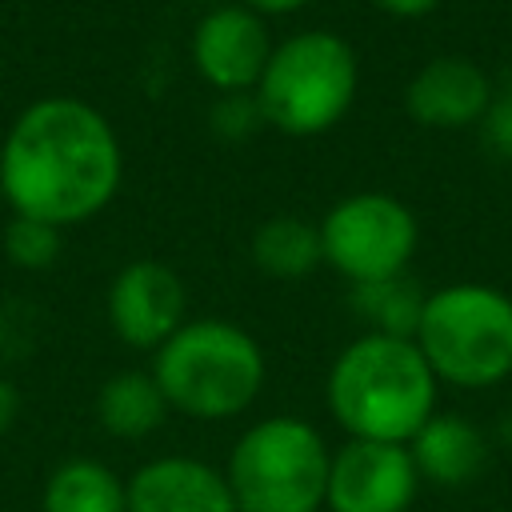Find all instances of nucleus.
<instances>
[{
    "instance_id": "obj_1",
    "label": "nucleus",
    "mask_w": 512,
    "mask_h": 512,
    "mask_svg": "<svg viewBox=\"0 0 512 512\" xmlns=\"http://www.w3.org/2000/svg\"><path fill=\"white\" fill-rule=\"evenodd\" d=\"M120 176V136L80 96L32 100L0 144V196L12 216H36L56 228L104 212L120 192Z\"/></svg>"
},
{
    "instance_id": "obj_2",
    "label": "nucleus",
    "mask_w": 512,
    "mask_h": 512,
    "mask_svg": "<svg viewBox=\"0 0 512 512\" xmlns=\"http://www.w3.org/2000/svg\"><path fill=\"white\" fill-rule=\"evenodd\" d=\"M328 408L352 440L408 444L436 412L440 380L408 336L364 332L328 368Z\"/></svg>"
},
{
    "instance_id": "obj_3",
    "label": "nucleus",
    "mask_w": 512,
    "mask_h": 512,
    "mask_svg": "<svg viewBox=\"0 0 512 512\" xmlns=\"http://www.w3.org/2000/svg\"><path fill=\"white\" fill-rule=\"evenodd\" d=\"M172 412L192 420H232L248 412L264 388V352L256 336L232 320H184L148 368Z\"/></svg>"
},
{
    "instance_id": "obj_4",
    "label": "nucleus",
    "mask_w": 512,
    "mask_h": 512,
    "mask_svg": "<svg viewBox=\"0 0 512 512\" xmlns=\"http://www.w3.org/2000/svg\"><path fill=\"white\" fill-rule=\"evenodd\" d=\"M356 84L360 64L352 44L328 28H304L272 44V56L252 96L264 124H272L276 132L320 136L348 116Z\"/></svg>"
},
{
    "instance_id": "obj_5",
    "label": "nucleus",
    "mask_w": 512,
    "mask_h": 512,
    "mask_svg": "<svg viewBox=\"0 0 512 512\" xmlns=\"http://www.w3.org/2000/svg\"><path fill=\"white\" fill-rule=\"evenodd\" d=\"M412 340L440 384L492 388L512 376V296L492 284L436 288Z\"/></svg>"
},
{
    "instance_id": "obj_6",
    "label": "nucleus",
    "mask_w": 512,
    "mask_h": 512,
    "mask_svg": "<svg viewBox=\"0 0 512 512\" xmlns=\"http://www.w3.org/2000/svg\"><path fill=\"white\" fill-rule=\"evenodd\" d=\"M332 452L300 416H264L240 432L224 464L240 512H320Z\"/></svg>"
},
{
    "instance_id": "obj_7",
    "label": "nucleus",
    "mask_w": 512,
    "mask_h": 512,
    "mask_svg": "<svg viewBox=\"0 0 512 512\" xmlns=\"http://www.w3.org/2000/svg\"><path fill=\"white\" fill-rule=\"evenodd\" d=\"M324 264L348 284H372L408 272L420 244L412 208L388 192H352L336 200L320 220Z\"/></svg>"
},
{
    "instance_id": "obj_8",
    "label": "nucleus",
    "mask_w": 512,
    "mask_h": 512,
    "mask_svg": "<svg viewBox=\"0 0 512 512\" xmlns=\"http://www.w3.org/2000/svg\"><path fill=\"white\" fill-rule=\"evenodd\" d=\"M272 56V36L260 12L236 4L208 8L192 28V68L220 96L256 92L264 64Z\"/></svg>"
},
{
    "instance_id": "obj_9",
    "label": "nucleus",
    "mask_w": 512,
    "mask_h": 512,
    "mask_svg": "<svg viewBox=\"0 0 512 512\" xmlns=\"http://www.w3.org/2000/svg\"><path fill=\"white\" fill-rule=\"evenodd\" d=\"M420 488V472L408 444L348 440L332 452L328 468V512H408Z\"/></svg>"
},
{
    "instance_id": "obj_10",
    "label": "nucleus",
    "mask_w": 512,
    "mask_h": 512,
    "mask_svg": "<svg viewBox=\"0 0 512 512\" xmlns=\"http://www.w3.org/2000/svg\"><path fill=\"white\" fill-rule=\"evenodd\" d=\"M188 288L164 260H132L108 284V324L120 344L156 352L188 316Z\"/></svg>"
},
{
    "instance_id": "obj_11",
    "label": "nucleus",
    "mask_w": 512,
    "mask_h": 512,
    "mask_svg": "<svg viewBox=\"0 0 512 512\" xmlns=\"http://www.w3.org/2000/svg\"><path fill=\"white\" fill-rule=\"evenodd\" d=\"M128 512H240L224 468L200 456H156L128 480Z\"/></svg>"
},
{
    "instance_id": "obj_12",
    "label": "nucleus",
    "mask_w": 512,
    "mask_h": 512,
    "mask_svg": "<svg viewBox=\"0 0 512 512\" xmlns=\"http://www.w3.org/2000/svg\"><path fill=\"white\" fill-rule=\"evenodd\" d=\"M492 104V80L464 56H436L404 88V112L424 128H468L480 124Z\"/></svg>"
},
{
    "instance_id": "obj_13",
    "label": "nucleus",
    "mask_w": 512,
    "mask_h": 512,
    "mask_svg": "<svg viewBox=\"0 0 512 512\" xmlns=\"http://www.w3.org/2000/svg\"><path fill=\"white\" fill-rule=\"evenodd\" d=\"M408 456L420 472V480L456 488L468 484L472 476H480L484 460H488V440L484 432L452 412H432L424 420V428L408 440Z\"/></svg>"
},
{
    "instance_id": "obj_14",
    "label": "nucleus",
    "mask_w": 512,
    "mask_h": 512,
    "mask_svg": "<svg viewBox=\"0 0 512 512\" xmlns=\"http://www.w3.org/2000/svg\"><path fill=\"white\" fill-rule=\"evenodd\" d=\"M168 400L156 384L152 372L144 368H124L116 376H108L96 392V420L108 436L116 440H144L152 436L164 416H168Z\"/></svg>"
},
{
    "instance_id": "obj_15",
    "label": "nucleus",
    "mask_w": 512,
    "mask_h": 512,
    "mask_svg": "<svg viewBox=\"0 0 512 512\" xmlns=\"http://www.w3.org/2000/svg\"><path fill=\"white\" fill-rule=\"evenodd\" d=\"M252 264L268 280H304L324 264V244H320V224L304 216H268L252 232Z\"/></svg>"
},
{
    "instance_id": "obj_16",
    "label": "nucleus",
    "mask_w": 512,
    "mask_h": 512,
    "mask_svg": "<svg viewBox=\"0 0 512 512\" xmlns=\"http://www.w3.org/2000/svg\"><path fill=\"white\" fill-rule=\"evenodd\" d=\"M44 512H128V484L92 456L60 460L44 484Z\"/></svg>"
},
{
    "instance_id": "obj_17",
    "label": "nucleus",
    "mask_w": 512,
    "mask_h": 512,
    "mask_svg": "<svg viewBox=\"0 0 512 512\" xmlns=\"http://www.w3.org/2000/svg\"><path fill=\"white\" fill-rule=\"evenodd\" d=\"M424 296L416 280H408V272L388 276V280H372V284H352V308L356 316L368 324V332L380 336H416L420 312H424Z\"/></svg>"
},
{
    "instance_id": "obj_18",
    "label": "nucleus",
    "mask_w": 512,
    "mask_h": 512,
    "mask_svg": "<svg viewBox=\"0 0 512 512\" xmlns=\"http://www.w3.org/2000/svg\"><path fill=\"white\" fill-rule=\"evenodd\" d=\"M64 252V228L36 220V216H12L4 228V256L24 272H48Z\"/></svg>"
},
{
    "instance_id": "obj_19",
    "label": "nucleus",
    "mask_w": 512,
    "mask_h": 512,
    "mask_svg": "<svg viewBox=\"0 0 512 512\" xmlns=\"http://www.w3.org/2000/svg\"><path fill=\"white\" fill-rule=\"evenodd\" d=\"M216 132L224 136V140H244L256 124H264V116H260V104H256V96L252 92H240V96H220V104H216Z\"/></svg>"
},
{
    "instance_id": "obj_20",
    "label": "nucleus",
    "mask_w": 512,
    "mask_h": 512,
    "mask_svg": "<svg viewBox=\"0 0 512 512\" xmlns=\"http://www.w3.org/2000/svg\"><path fill=\"white\" fill-rule=\"evenodd\" d=\"M484 136H488V144L496 148V152H504V156H512V92H504V96H492V104H488V112H484Z\"/></svg>"
},
{
    "instance_id": "obj_21",
    "label": "nucleus",
    "mask_w": 512,
    "mask_h": 512,
    "mask_svg": "<svg viewBox=\"0 0 512 512\" xmlns=\"http://www.w3.org/2000/svg\"><path fill=\"white\" fill-rule=\"evenodd\" d=\"M384 16H396V20H420V16H428L440 0H372Z\"/></svg>"
},
{
    "instance_id": "obj_22",
    "label": "nucleus",
    "mask_w": 512,
    "mask_h": 512,
    "mask_svg": "<svg viewBox=\"0 0 512 512\" xmlns=\"http://www.w3.org/2000/svg\"><path fill=\"white\" fill-rule=\"evenodd\" d=\"M16 416H20V392H16V384H12V380H4V376H0V436L16 424Z\"/></svg>"
},
{
    "instance_id": "obj_23",
    "label": "nucleus",
    "mask_w": 512,
    "mask_h": 512,
    "mask_svg": "<svg viewBox=\"0 0 512 512\" xmlns=\"http://www.w3.org/2000/svg\"><path fill=\"white\" fill-rule=\"evenodd\" d=\"M240 4L252 8V12H260V16H288V12L308 8L312 0H240Z\"/></svg>"
}]
</instances>
